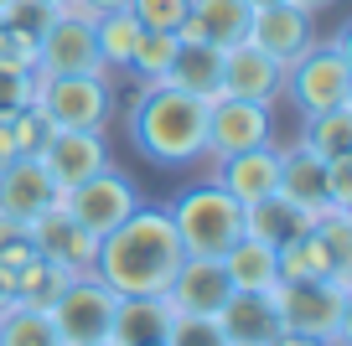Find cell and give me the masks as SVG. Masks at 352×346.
<instances>
[{
  "label": "cell",
  "instance_id": "obj_33",
  "mask_svg": "<svg viewBox=\"0 0 352 346\" xmlns=\"http://www.w3.org/2000/svg\"><path fill=\"white\" fill-rule=\"evenodd\" d=\"M130 11L145 32H176V26L187 21L192 0H130Z\"/></svg>",
  "mask_w": 352,
  "mask_h": 346
},
{
  "label": "cell",
  "instance_id": "obj_10",
  "mask_svg": "<svg viewBox=\"0 0 352 346\" xmlns=\"http://www.w3.org/2000/svg\"><path fill=\"white\" fill-rule=\"evenodd\" d=\"M249 42L264 47L275 62H296L306 47H316V16L296 0H275V5H254L249 11Z\"/></svg>",
  "mask_w": 352,
  "mask_h": 346
},
{
  "label": "cell",
  "instance_id": "obj_24",
  "mask_svg": "<svg viewBox=\"0 0 352 346\" xmlns=\"http://www.w3.org/2000/svg\"><path fill=\"white\" fill-rule=\"evenodd\" d=\"M145 26L135 21V11H104L94 16V47H99V67L104 73H130V57H135V42H140Z\"/></svg>",
  "mask_w": 352,
  "mask_h": 346
},
{
  "label": "cell",
  "instance_id": "obj_12",
  "mask_svg": "<svg viewBox=\"0 0 352 346\" xmlns=\"http://www.w3.org/2000/svg\"><path fill=\"white\" fill-rule=\"evenodd\" d=\"M26 238H32V249L42 253V259L63 264L67 274H94V259H99V238H94L88 227H78L73 217L63 212V202L47 207L42 217H32V222H26Z\"/></svg>",
  "mask_w": 352,
  "mask_h": 346
},
{
  "label": "cell",
  "instance_id": "obj_4",
  "mask_svg": "<svg viewBox=\"0 0 352 346\" xmlns=\"http://www.w3.org/2000/svg\"><path fill=\"white\" fill-rule=\"evenodd\" d=\"M342 32L337 42H316L285 62V78H280V93L300 108V114H327V108H347L352 104V52Z\"/></svg>",
  "mask_w": 352,
  "mask_h": 346
},
{
  "label": "cell",
  "instance_id": "obj_40",
  "mask_svg": "<svg viewBox=\"0 0 352 346\" xmlns=\"http://www.w3.org/2000/svg\"><path fill=\"white\" fill-rule=\"evenodd\" d=\"M16 161V140H11V119H0V165Z\"/></svg>",
  "mask_w": 352,
  "mask_h": 346
},
{
  "label": "cell",
  "instance_id": "obj_26",
  "mask_svg": "<svg viewBox=\"0 0 352 346\" xmlns=\"http://www.w3.org/2000/svg\"><path fill=\"white\" fill-rule=\"evenodd\" d=\"M316 161H331V155H347L352 150V104L347 108H327V114H306V130L300 140Z\"/></svg>",
  "mask_w": 352,
  "mask_h": 346
},
{
  "label": "cell",
  "instance_id": "obj_11",
  "mask_svg": "<svg viewBox=\"0 0 352 346\" xmlns=\"http://www.w3.org/2000/svg\"><path fill=\"white\" fill-rule=\"evenodd\" d=\"M270 140V104H254V98H212L208 104V155H239L254 145Z\"/></svg>",
  "mask_w": 352,
  "mask_h": 346
},
{
  "label": "cell",
  "instance_id": "obj_17",
  "mask_svg": "<svg viewBox=\"0 0 352 346\" xmlns=\"http://www.w3.org/2000/svg\"><path fill=\"white\" fill-rule=\"evenodd\" d=\"M212 321L223 325V341L228 346H270L280 331H285L270 290H233Z\"/></svg>",
  "mask_w": 352,
  "mask_h": 346
},
{
  "label": "cell",
  "instance_id": "obj_22",
  "mask_svg": "<svg viewBox=\"0 0 352 346\" xmlns=\"http://www.w3.org/2000/svg\"><path fill=\"white\" fill-rule=\"evenodd\" d=\"M285 202L306 207V212H331L327 207V161L306 150V145H290L280 150V186H275Z\"/></svg>",
  "mask_w": 352,
  "mask_h": 346
},
{
  "label": "cell",
  "instance_id": "obj_21",
  "mask_svg": "<svg viewBox=\"0 0 352 346\" xmlns=\"http://www.w3.org/2000/svg\"><path fill=\"white\" fill-rule=\"evenodd\" d=\"M321 212H306V207H296V202H285L280 192H270L264 202H249L243 207V238H259V243H270V249H285V243H296L300 233H306L311 222H316Z\"/></svg>",
  "mask_w": 352,
  "mask_h": 346
},
{
  "label": "cell",
  "instance_id": "obj_31",
  "mask_svg": "<svg viewBox=\"0 0 352 346\" xmlns=\"http://www.w3.org/2000/svg\"><path fill=\"white\" fill-rule=\"evenodd\" d=\"M52 130H57V124L47 119L36 104L16 108V114H11V140H16V155H42V145L52 140Z\"/></svg>",
  "mask_w": 352,
  "mask_h": 346
},
{
  "label": "cell",
  "instance_id": "obj_13",
  "mask_svg": "<svg viewBox=\"0 0 352 346\" xmlns=\"http://www.w3.org/2000/svg\"><path fill=\"white\" fill-rule=\"evenodd\" d=\"M36 161L52 176L57 192H67V186H78L83 176L109 165V145H104V130H52V140L42 145Z\"/></svg>",
  "mask_w": 352,
  "mask_h": 346
},
{
  "label": "cell",
  "instance_id": "obj_28",
  "mask_svg": "<svg viewBox=\"0 0 352 346\" xmlns=\"http://www.w3.org/2000/svg\"><path fill=\"white\" fill-rule=\"evenodd\" d=\"M0 346H57L52 315L36 310V305L11 300L6 310H0Z\"/></svg>",
  "mask_w": 352,
  "mask_h": 346
},
{
  "label": "cell",
  "instance_id": "obj_41",
  "mask_svg": "<svg viewBox=\"0 0 352 346\" xmlns=\"http://www.w3.org/2000/svg\"><path fill=\"white\" fill-rule=\"evenodd\" d=\"M296 5H306V11L316 16V11H327V5H337V0H296Z\"/></svg>",
  "mask_w": 352,
  "mask_h": 346
},
{
  "label": "cell",
  "instance_id": "obj_38",
  "mask_svg": "<svg viewBox=\"0 0 352 346\" xmlns=\"http://www.w3.org/2000/svg\"><path fill=\"white\" fill-rule=\"evenodd\" d=\"M270 346H331V341H321V336H306V331H280Z\"/></svg>",
  "mask_w": 352,
  "mask_h": 346
},
{
  "label": "cell",
  "instance_id": "obj_35",
  "mask_svg": "<svg viewBox=\"0 0 352 346\" xmlns=\"http://www.w3.org/2000/svg\"><path fill=\"white\" fill-rule=\"evenodd\" d=\"M327 207L331 212H352V150L327 161Z\"/></svg>",
  "mask_w": 352,
  "mask_h": 346
},
{
  "label": "cell",
  "instance_id": "obj_2",
  "mask_svg": "<svg viewBox=\"0 0 352 346\" xmlns=\"http://www.w3.org/2000/svg\"><path fill=\"white\" fill-rule=\"evenodd\" d=\"M124 119L135 150L155 165H192L208 155V104L171 83H140Z\"/></svg>",
  "mask_w": 352,
  "mask_h": 346
},
{
  "label": "cell",
  "instance_id": "obj_1",
  "mask_svg": "<svg viewBox=\"0 0 352 346\" xmlns=\"http://www.w3.org/2000/svg\"><path fill=\"white\" fill-rule=\"evenodd\" d=\"M187 249L171 227L166 207H135L120 227H109L99 238V259H94V279L109 284L114 295H166L182 269Z\"/></svg>",
  "mask_w": 352,
  "mask_h": 346
},
{
  "label": "cell",
  "instance_id": "obj_44",
  "mask_svg": "<svg viewBox=\"0 0 352 346\" xmlns=\"http://www.w3.org/2000/svg\"><path fill=\"white\" fill-rule=\"evenodd\" d=\"M99 346H114V341H99Z\"/></svg>",
  "mask_w": 352,
  "mask_h": 346
},
{
  "label": "cell",
  "instance_id": "obj_16",
  "mask_svg": "<svg viewBox=\"0 0 352 346\" xmlns=\"http://www.w3.org/2000/svg\"><path fill=\"white\" fill-rule=\"evenodd\" d=\"M228 295H233V279L223 269V259H192L187 253L176 279H171V290H166V305L176 315H218Z\"/></svg>",
  "mask_w": 352,
  "mask_h": 346
},
{
  "label": "cell",
  "instance_id": "obj_27",
  "mask_svg": "<svg viewBox=\"0 0 352 346\" xmlns=\"http://www.w3.org/2000/svg\"><path fill=\"white\" fill-rule=\"evenodd\" d=\"M67 279H73V274H67L63 264H52V259H42V253H32V259L16 269V300H21V305H36V310H47V305H52L57 295L67 290Z\"/></svg>",
  "mask_w": 352,
  "mask_h": 346
},
{
  "label": "cell",
  "instance_id": "obj_32",
  "mask_svg": "<svg viewBox=\"0 0 352 346\" xmlns=\"http://www.w3.org/2000/svg\"><path fill=\"white\" fill-rule=\"evenodd\" d=\"M36 98V67H6L0 62V119H11L16 108Z\"/></svg>",
  "mask_w": 352,
  "mask_h": 346
},
{
  "label": "cell",
  "instance_id": "obj_37",
  "mask_svg": "<svg viewBox=\"0 0 352 346\" xmlns=\"http://www.w3.org/2000/svg\"><path fill=\"white\" fill-rule=\"evenodd\" d=\"M130 0H73V11H83V16H104V11H124Z\"/></svg>",
  "mask_w": 352,
  "mask_h": 346
},
{
  "label": "cell",
  "instance_id": "obj_9",
  "mask_svg": "<svg viewBox=\"0 0 352 346\" xmlns=\"http://www.w3.org/2000/svg\"><path fill=\"white\" fill-rule=\"evenodd\" d=\"M36 73L57 78V73H104L99 67V47H94V16L83 11H57L47 21V32L36 36Z\"/></svg>",
  "mask_w": 352,
  "mask_h": 346
},
{
  "label": "cell",
  "instance_id": "obj_8",
  "mask_svg": "<svg viewBox=\"0 0 352 346\" xmlns=\"http://www.w3.org/2000/svg\"><path fill=\"white\" fill-rule=\"evenodd\" d=\"M63 212L73 217L78 227H88L94 238H104L109 227H120L124 217L140 207V192H135V181L124 171H114V165H104V171H94V176H83L78 186H67L63 196Z\"/></svg>",
  "mask_w": 352,
  "mask_h": 346
},
{
  "label": "cell",
  "instance_id": "obj_7",
  "mask_svg": "<svg viewBox=\"0 0 352 346\" xmlns=\"http://www.w3.org/2000/svg\"><path fill=\"white\" fill-rule=\"evenodd\" d=\"M114 305H120V295H114L109 284H99L94 274H73L67 290L47 305L57 346H99V341H109Z\"/></svg>",
  "mask_w": 352,
  "mask_h": 346
},
{
  "label": "cell",
  "instance_id": "obj_3",
  "mask_svg": "<svg viewBox=\"0 0 352 346\" xmlns=\"http://www.w3.org/2000/svg\"><path fill=\"white\" fill-rule=\"evenodd\" d=\"M166 212H171L176 238H182V249L192 259H223L243 238V202H233L218 181L187 186Z\"/></svg>",
  "mask_w": 352,
  "mask_h": 346
},
{
  "label": "cell",
  "instance_id": "obj_43",
  "mask_svg": "<svg viewBox=\"0 0 352 346\" xmlns=\"http://www.w3.org/2000/svg\"><path fill=\"white\" fill-rule=\"evenodd\" d=\"M249 5H275V0H249Z\"/></svg>",
  "mask_w": 352,
  "mask_h": 346
},
{
  "label": "cell",
  "instance_id": "obj_5",
  "mask_svg": "<svg viewBox=\"0 0 352 346\" xmlns=\"http://www.w3.org/2000/svg\"><path fill=\"white\" fill-rule=\"evenodd\" d=\"M275 310L285 331H306L321 336L331 346H347V325H352V284L337 279H280L275 290Z\"/></svg>",
  "mask_w": 352,
  "mask_h": 346
},
{
  "label": "cell",
  "instance_id": "obj_6",
  "mask_svg": "<svg viewBox=\"0 0 352 346\" xmlns=\"http://www.w3.org/2000/svg\"><path fill=\"white\" fill-rule=\"evenodd\" d=\"M32 104L57 130H104L114 114V88H109V73H57V78L36 73Z\"/></svg>",
  "mask_w": 352,
  "mask_h": 346
},
{
  "label": "cell",
  "instance_id": "obj_14",
  "mask_svg": "<svg viewBox=\"0 0 352 346\" xmlns=\"http://www.w3.org/2000/svg\"><path fill=\"white\" fill-rule=\"evenodd\" d=\"M280 78H285V62H275V57L264 52V47H254L249 36L233 42V47H223V93L254 98V104H270V108H275Z\"/></svg>",
  "mask_w": 352,
  "mask_h": 346
},
{
  "label": "cell",
  "instance_id": "obj_29",
  "mask_svg": "<svg viewBox=\"0 0 352 346\" xmlns=\"http://www.w3.org/2000/svg\"><path fill=\"white\" fill-rule=\"evenodd\" d=\"M171 57H176V32H140L135 57H130V73L140 78V83H161L166 67H171Z\"/></svg>",
  "mask_w": 352,
  "mask_h": 346
},
{
  "label": "cell",
  "instance_id": "obj_46",
  "mask_svg": "<svg viewBox=\"0 0 352 346\" xmlns=\"http://www.w3.org/2000/svg\"><path fill=\"white\" fill-rule=\"evenodd\" d=\"M0 5H6V0H0Z\"/></svg>",
  "mask_w": 352,
  "mask_h": 346
},
{
  "label": "cell",
  "instance_id": "obj_30",
  "mask_svg": "<svg viewBox=\"0 0 352 346\" xmlns=\"http://www.w3.org/2000/svg\"><path fill=\"white\" fill-rule=\"evenodd\" d=\"M161 341L166 346H228L223 341V325L212 321V315H176V310H171V321H166Z\"/></svg>",
  "mask_w": 352,
  "mask_h": 346
},
{
  "label": "cell",
  "instance_id": "obj_42",
  "mask_svg": "<svg viewBox=\"0 0 352 346\" xmlns=\"http://www.w3.org/2000/svg\"><path fill=\"white\" fill-rule=\"evenodd\" d=\"M47 5H57V11H67V5H73V0H47Z\"/></svg>",
  "mask_w": 352,
  "mask_h": 346
},
{
  "label": "cell",
  "instance_id": "obj_19",
  "mask_svg": "<svg viewBox=\"0 0 352 346\" xmlns=\"http://www.w3.org/2000/svg\"><path fill=\"white\" fill-rule=\"evenodd\" d=\"M161 83L182 88V93L202 98V104L223 98V47H212V42H182V36H176V57H171V67H166Z\"/></svg>",
  "mask_w": 352,
  "mask_h": 346
},
{
  "label": "cell",
  "instance_id": "obj_45",
  "mask_svg": "<svg viewBox=\"0 0 352 346\" xmlns=\"http://www.w3.org/2000/svg\"><path fill=\"white\" fill-rule=\"evenodd\" d=\"M151 346H166V341H151Z\"/></svg>",
  "mask_w": 352,
  "mask_h": 346
},
{
  "label": "cell",
  "instance_id": "obj_39",
  "mask_svg": "<svg viewBox=\"0 0 352 346\" xmlns=\"http://www.w3.org/2000/svg\"><path fill=\"white\" fill-rule=\"evenodd\" d=\"M11 300H16V274L6 269V264H0V310H6Z\"/></svg>",
  "mask_w": 352,
  "mask_h": 346
},
{
  "label": "cell",
  "instance_id": "obj_20",
  "mask_svg": "<svg viewBox=\"0 0 352 346\" xmlns=\"http://www.w3.org/2000/svg\"><path fill=\"white\" fill-rule=\"evenodd\" d=\"M249 0H192L187 21L176 26L182 42H212V47H233L249 36Z\"/></svg>",
  "mask_w": 352,
  "mask_h": 346
},
{
  "label": "cell",
  "instance_id": "obj_34",
  "mask_svg": "<svg viewBox=\"0 0 352 346\" xmlns=\"http://www.w3.org/2000/svg\"><path fill=\"white\" fill-rule=\"evenodd\" d=\"M52 16H57V5H47V0H6V5H0V21L26 32V36H42Z\"/></svg>",
  "mask_w": 352,
  "mask_h": 346
},
{
  "label": "cell",
  "instance_id": "obj_18",
  "mask_svg": "<svg viewBox=\"0 0 352 346\" xmlns=\"http://www.w3.org/2000/svg\"><path fill=\"white\" fill-rule=\"evenodd\" d=\"M212 181H218L233 202H243V207H249V202H264V196L280 186V150L264 140V145H254V150L223 155Z\"/></svg>",
  "mask_w": 352,
  "mask_h": 346
},
{
  "label": "cell",
  "instance_id": "obj_25",
  "mask_svg": "<svg viewBox=\"0 0 352 346\" xmlns=\"http://www.w3.org/2000/svg\"><path fill=\"white\" fill-rule=\"evenodd\" d=\"M223 269H228L233 290H275L280 284V253L259 238H239L223 253Z\"/></svg>",
  "mask_w": 352,
  "mask_h": 346
},
{
  "label": "cell",
  "instance_id": "obj_15",
  "mask_svg": "<svg viewBox=\"0 0 352 346\" xmlns=\"http://www.w3.org/2000/svg\"><path fill=\"white\" fill-rule=\"evenodd\" d=\"M57 186L52 176L42 171V161L36 155H16V161L0 165V217H11V222H32V217H42L47 207H57Z\"/></svg>",
  "mask_w": 352,
  "mask_h": 346
},
{
  "label": "cell",
  "instance_id": "obj_36",
  "mask_svg": "<svg viewBox=\"0 0 352 346\" xmlns=\"http://www.w3.org/2000/svg\"><path fill=\"white\" fill-rule=\"evenodd\" d=\"M0 62L6 67H36V36H26V32L0 21Z\"/></svg>",
  "mask_w": 352,
  "mask_h": 346
},
{
  "label": "cell",
  "instance_id": "obj_23",
  "mask_svg": "<svg viewBox=\"0 0 352 346\" xmlns=\"http://www.w3.org/2000/svg\"><path fill=\"white\" fill-rule=\"evenodd\" d=\"M166 321H171L166 295H124V300L114 305L109 341L114 346H151V341L166 336Z\"/></svg>",
  "mask_w": 352,
  "mask_h": 346
}]
</instances>
